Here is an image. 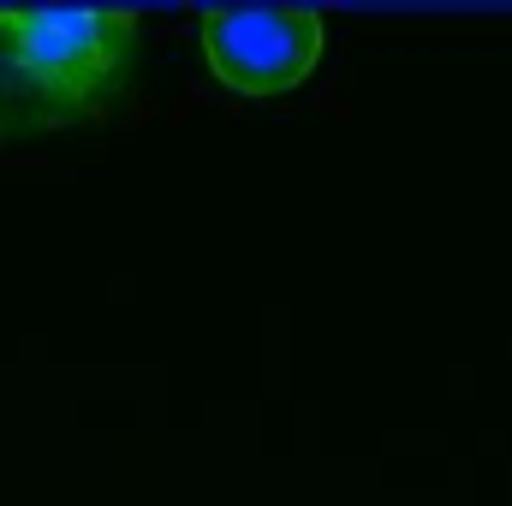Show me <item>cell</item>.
I'll return each mask as SVG.
<instances>
[{
  "label": "cell",
  "instance_id": "6da1fadb",
  "mask_svg": "<svg viewBox=\"0 0 512 506\" xmlns=\"http://www.w3.org/2000/svg\"><path fill=\"white\" fill-rule=\"evenodd\" d=\"M137 54V12H0V143L114 114L131 90Z\"/></svg>",
  "mask_w": 512,
  "mask_h": 506
},
{
  "label": "cell",
  "instance_id": "7a4b0ae2",
  "mask_svg": "<svg viewBox=\"0 0 512 506\" xmlns=\"http://www.w3.org/2000/svg\"><path fill=\"white\" fill-rule=\"evenodd\" d=\"M197 36H203V54H209V72L245 96V102H268V96H292L322 48H328V30L316 12L304 6H239V12H203L197 18Z\"/></svg>",
  "mask_w": 512,
  "mask_h": 506
}]
</instances>
